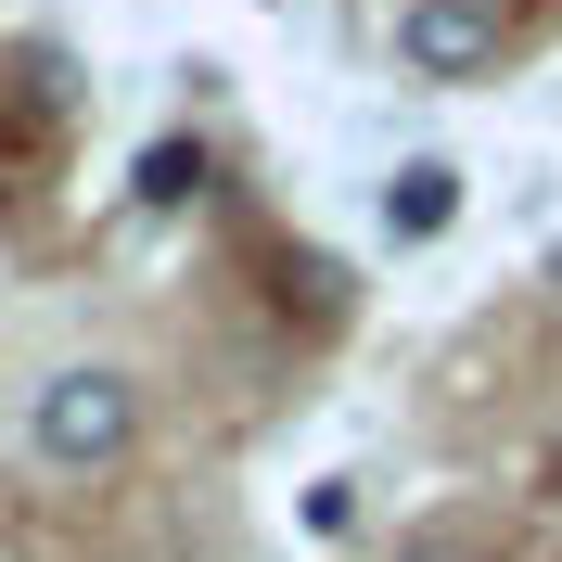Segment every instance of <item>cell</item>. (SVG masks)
I'll use <instances>...</instances> for the list:
<instances>
[{"label":"cell","instance_id":"6da1fadb","mask_svg":"<svg viewBox=\"0 0 562 562\" xmlns=\"http://www.w3.org/2000/svg\"><path fill=\"white\" fill-rule=\"evenodd\" d=\"M26 448L52 460V473H115V460L140 448V371H115V358H65V371H38Z\"/></svg>","mask_w":562,"mask_h":562},{"label":"cell","instance_id":"7a4b0ae2","mask_svg":"<svg viewBox=\"0 0 562 562\" xmlns=\"http://www.w3.org/2000/svg\"><path fill=\"white\" fill-rule=\"evenodd\" d=\"M396 77H422V90L498 77V0H396Z\"/></svg>","mask_w":562,"mask_h":562},{"label":"cell","instance_id":"3957f363","mask_svg":"<svg viewBox=\"0 0 562 562\" xmlns=\"http://www.w3.org/2000/svg\"><path fill=\"white\" fill-rule=\"evenodd\" d=\"M448 217H460V167H435V154H409V167L384 179V231H396V244H435Z\"/></svg>","mask_w":562,"mask_h":562},{"label":"cell","instance_id":"277c9868","mask_svg":"<svg viewBox=\"0 0 562 562\" xmlns=\"http://www.w3.org/2000/svg\"><path fill=\"white\" fill-rule=\"evenodd\" d=\"M179 192H205V154H179V140H167V154L140 167V205H179Z\"/></svg>","mask_w":562,"mask_h":562},{"label":"cell","instance_id":"5b68a950","mask_svg":"<svg viewBox=\"0 0 562 562\" xmlns=\"http://www.w3.org/2000/svg\"><path fill=\"white\" fill-rule=\"evenodd\" d=\"M396 562H486V537H473V525H422Z\"/></svg>","mask_w":562,"mask_h":562},{"label":"cell","instance_id":"8992f818","mask_svg":"<svg viewBox=\"0 0 562 562\" xmlns=\"http://www.w3.org/2000/svg\"><path fill=\"white\" fill-rule=\"evenodd\" d=\"M537 281H550V294H562V231H550V256H537Z\"/></svg>","mask_w":562,"mask_h":562}]
</instances>
